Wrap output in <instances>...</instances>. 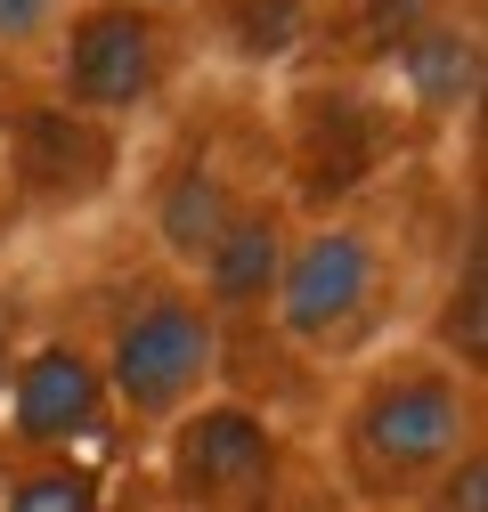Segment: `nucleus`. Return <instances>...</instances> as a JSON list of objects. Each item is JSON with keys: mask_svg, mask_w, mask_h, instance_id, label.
Listing matches in <instances>:
<instances>
[{"mask_svg": "<svg viewBox=\"0 0 488 512\" xmlns=\"http://www.w3.org/2000/svg\"><path fill=\"white\" fill-rule=\"evenodd\" d=\"M488 439L480 374L448 366L440 350H383L334 407V480L366 512H415L472 447Z\"/></svg>", "mask_w": 488, "mask_h": 512, "instance_id": "obj_1", "label": "nucleus"}, {"mask_svg": "<svg viewBox=\"0 0 488 512\" xmlns=\"http://www.w3.org/2000/svg\"><path fill=\"white\" fill-rule=\"evenodd\" d=\"M220 366H228V326L196 301L188 277H139L122 293L114 326L98 342V374H106V407L131 423V431H163L179 423L196 399L220 391Z\"/></svg>", "mask_w": 488, "mask_h": 512, "instance_id": "obj_2", "label": "nucleus"}, {"mask_svg": "<svg viewBox=\"0 0 488 512\" xmlns=\"http://www.w3.org/2000/svg\"><path fill=\"white\" fill-rule=\"evenodd\" d=\"M399 301V252L375 220L358 212H318L310 228H293L285 269L269 293V334L301 358H342L383 326V309Z\"/></svg>", "mask_w": 488, "mask_h": 512, "instance_id": "obj_3", "label": "nucleus"}, {"mask_svg": "<svg viewBox=\"0 0 488 512\" xmlns=\"http://www.w3.org/2000/svg\"><path fill=\"white\" fill-rule=\"evenodd\" d=\"M155 472L171 512H277L285 488V423L261 399L212 391L155 431Z\"/></svg>", "mask_w": 488, "mask_h": 512, "instance_id": "obj_4", "label": "nucleus"}, {"mask_svg": "<svg viewBox=\"0 0 488 512\" xmlns=\"http://www.w3.org/2000/svg\"><path fill=\"white\" fill-rule=\"evenodd\" d=\"M171 66H179V17L131 9V0H74L49 41L57 106L114 122V131L171 90Z\"/></svg>", "mask_w": 488, "mask_h": 512, "instance_id": "obj_5", "label": "nucleus"}, {"mask_svg": "<svg viewBox=\"0 0 488 512\" xmlns=\"http://www.w3.org/2000/svg\"><path fill=\"white\" fill-rule=\"evenodd\" d=\"M114 423L106 407V374L98 350L74 334H41L25 350H9V382H0V447L17 464L41 456H82V439H98Z\"/></svg>", "mask_w": 488, "mask_h": 512, "instance_id": "obj_6", "label": "nucleus"}, {"mask_svg": "<svg viewBox=\"0 0 488 512\" xmlns=\"http://www.w3.org/2000/svg\"><path fill=\"white\" fill-rule=\"evenodd\" d=\"M122 171V131L114 122H90L57 98H25L9 114V179L17 196L41 212H82L98 204Z\"/></svg>", "mask_w": 488, "mask_h": 512, "instance_id": "obj_7", "label": "nucleus"}, {"mask_svg": "<svg viewBox=\"0 0 488 512\" xmlns=\"http://www.w3.org/2000/svg\"><path fill=\"white\" fill-rule=\"evenodd\" d=\"M391 147V106L383 98H366V90H318V114H301L293 122V196L301 204H342L358 179H375ZM285 196V204H293Z\"/></svg>", "mask_w": 488, "mask_h": 512, "instance_id": "obj_8", "label": "nucleus"}, {"mask_svg": "<svg viewBox=\"0 0 488 512\" xmlns=\"http://www.w3.org/2000/svg\"><path fill=\"white\" fill-rule=\"evenodd\" d=\"M285 244H293V204L253 187V204H244V212L220 228V244L188 269L196 301L220 317V326H228V317H261L269 293H277V269H285Z\"/></svg>", "mask_w": 488, "mask_h": 512, "instance_id": "obj_9", "label": "nucleus"}, {"mask_svg": "<svg viewBox=\"0 0 488 512\" xmlns=\"http://www.w3.org/2000/svg\"><path fill=\"white\" fill-rule=\"evenodd\" d=\"M244 204H253V187H244L220 155H179V163H163L155 187H147V236H155L163 261H171V277H188Z\"/></svg>", "mask_w": 488, "mask_h": 512, "instance_id": "obj_10", "label": "nucleus"}, {"mask_svg": "<svg viewBox=\"0 0 488 512\" xmlns=\"http://www.w3.org/2000/svg\"><path fill=\"white\" fill-rule=\"evenodd\" d=\"M480 25L472 17H456V9H440L432 25H415L391 57H383V82L399 90V106L415 114V122H456V114H472V98H480Z\"/></svg>", "mask_w": 488, "mask_h": 512, "instance_id": "obj_11", "label": "nucleus"}, {"mask_svg": "<svg viewBox=\"0 0 488 512\" xmlns=\"http://www.w3.org/2000/svg\"><path fill=\"white\" fill-rule=\"evenodd\" d=\"M196 9H212V33L236 66H285L318 25V0H196Z\"/></svg>", "mask_w": 488, "mask_h": 512, "instance_id": "obj_12", "label": "nucleus"}, {"mask_svg": "<svg viewBox=\"0 0 488 512\" xmlns=\"http://www.w3.org/2000/svg\"><path fill=\"white\" fill-rule=\"evenodd\" d=\"M480 301H488V261H480V236H464V261L440 293V317H432V342L423 350H440L464 374H488V309Z\"/></svg>", "mask_w": 488, "mask_h": 512, "instance_id": "obj_13", "label": "nucleus"}, {"mask_svg": "<svg viewBox=\"0 0 488 512\" xmlns=\"http://www.w3.org/2000/svg\"><path fill=\"white\" fill-rule=\"evenodd\" d=\"M0 512H106V472L90 456H41L0 472Z\"/></svg>", "mask_w": 488, "mask_h": 512, "instance_id": "obj_14", "label": "nucleus"}, {"mask_svg": "<svg viewBox=\"0 0 488 512\" xmlns=\"http://www.w3.org/2000/svg\"><path fill=\"white\" fill-rule=\"evenodd\" d=\"M448 9V0H350V17H358V41H366V57H375V66H383V57L415 33V25H432Z\"/></svg>", "mask_w": 488, "mask_h": 512, "instance_id": "obj_15", "label": "nucleus"}, {"mask_svg": "<svg viewBox=\"0 0 488 512\" xmlns=\"http://www.w3.org/2000/svg\"><path fill=\"white\" fill-rule=\"evenodd\" d=\"M74 0H0V57H33L57 41V25H66Z\"/></svg>", "mask_w": 488, "mask_h": 512, "instance_id": "obj_16", "label": "nucleus"}, {"mask_svg": "<svg viewBox=\"0 0 488 512\" xmlns=\"http://www.w3.org/2000/svg\"><path fill=\"white\" fill-rule=\"evenodd\" d=\"M423 504H432V512H488V447H472V456H464L432 496H423Z\"/></svg>", "mask_w": 488, "mask_h": 512, "instance_id": "obj_17", "label": "nucleus"}, {"mask_svg": "<svg viewBox=\"0 0 488 512\" xmlns=\"http://www.w3.org/2000/svg\"><path fill=\"white\" fill-rule=\"evenodd\" d=\"M131 9H155V17H188L196 0H131Z\"/></svg>", "mask_w": 488, "mask_h": 512, "instance_id": "obj_18", "label": "nucleus"}, {"mask_svg": "<svg viewBox=\"0 0 488 512\" xmlns=\"http://www.w3.org/2000/svg\"><path fill=\"white\" fill-rule=\"evenodd\" d=\"M0 382H9V301H0Z\"/></svg>", "mask_w": 488, "mask_h": 512, "instance_id": "obj_19", "label": "nucleus"}]
</instances>
